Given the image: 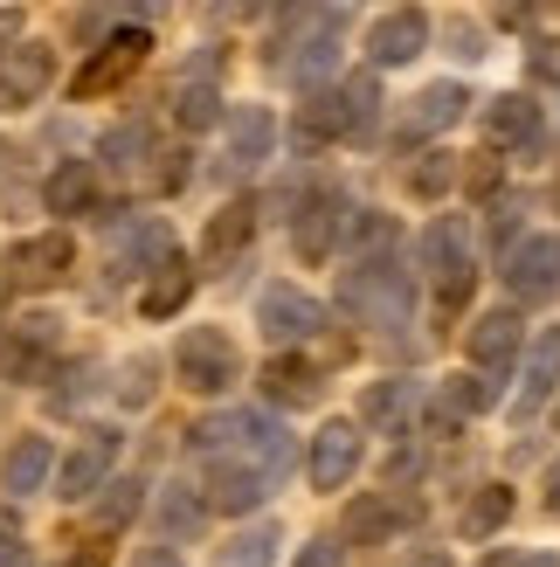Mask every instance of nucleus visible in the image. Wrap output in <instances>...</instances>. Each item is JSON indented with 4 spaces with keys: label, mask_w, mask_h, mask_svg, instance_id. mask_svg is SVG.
Listing matches in <instances>:
<instances>
[{
    "label": "nucleus",
    "mask_w": 560,
    "mask_h": 567,
    "mask_svg": "<svg viewBox=\"0 0 560 567\" xmlns=\"http://www.w3.org/2000/svg\"><path fill=\"white\" fill-rule=\"evenodd\" d=\"M340 305L353 311L360 326H374V332H402L408 311H415V277L402 264H387V257L381 264H360L340 284Z\"/></svg>",
    "instance_id": "1"
},
{
    "label": "nucleus",
    "mask_w": 560,
    "mask_h": 567,
    "mask_svg": "<svg viewBox=\"0 0 560 567\" xmlns=\"http://www.w3.org/2000/svg\"><path fill=\"white\" fill-rule=\"evenodd\" d=\"M174 374L187 394H229L242 381V353L221 326H187L180 347H174Z\"/></svg>",
    "instance_id": "2"
},
{
    "label": "nucleus",
    "mask_w": 560,
    "mask_h": 567,
    "mask_svg": "<svg viewBox=\"0 0 560 567\" xmlns=\"http://www.w3.org/2000/svg\"><path fill=\"white\" fill-rule=\"evenodd\" d=\"M423 270L436 284V305L457 311L470 298V277H478V264H470V221L464 215H436L423 229Z\"/></svg>",
    "instance_id": "3"
},
{
    "label": "nucleus",
    "mask_w": 560,
    "mask_h": 567,
    "mask_svg": "<svg viewBox=\"0 0 560 567\" xmlns=\"http://www.w3.org/2000/svg\"><path fill=\"white\" fill-rule=\"evenodd\" d=\"M146 55H153V35H146V28H118V35L97 42V49H91V63L70 76V97H76V104H91V97L125 91V76L146 63Z\"/></svg>",
    "instance_id": "4"
},
{
    "label": "nucleus",
    "mask_w": 560,
    "mask_h": 567,
    "mask_svg": "<svg viewBox=\"0 0 560 567\" xmlns=\"http://www.w3.org/2000/svg\"><path fill=\"white\" fill-rule=\"evenodd\" d=\"M325 326V305L312 291H298V284H263L257 291V332L277 339V347H298V339H312Z\"/></svg>",
    "instance_id": "5"
},
{
    "label": "nucleus",
    "mask_w": 560,
    "mask_h": 567,
    "mask_svg": "<svg viewBox=\"0 0 560 567\" xmlns=\"http://www.w3.org/2000/svg\"><path fill=\"white\" fill-rule=\"evenodd\" d=\"M111 464H118V430H91L63 464H55V498H70V505L97 498L111 485Z\"/></svg>",
    "instance_id": "6"
},
{
    "label": "nucleus",
    "mask_w": 560,
    "mask_h": 567,
    "mask_svg": "<svg viewBox=\"0 0 560 567\" xmlns=\"http://www.w3.org/2000/svg\"><path fill=\"white\" fill-rule=\"evenodd\" d=\"M506 291L519 305H547L560 291V236H526L506 257Z\"/></svg>",
    "instance_id": "7"
},
{
    "label": "nucleus",
    "mask_w": 560,
    "mask_h": 567,
    "mask_svg": "<svg viewBox=\"0 0 560 567\" xmlns=\"http://www.w3.org/2000/svg\"><path fill=\"white\" fill-rule=\"evenodd\" d=\"M55 83V55L42 42H8L0 49V111H28Z\"/></svg>",
    "instance_id": "8"
},
{
    "label": "nucleus",
    "mask_w": 560,
    "mask_h": 567,
    "mask_svg": "<svg viewBox=\"0 0 560 567\" xmlns=\"http://www.w3.org/2000/svg\"><path fill=\"white\" fill-rule=\"evenodd\" d=\"M429 49V14L423 8H387L374 28H367V63L374 70H402Z\"/></svg>",
    "instance_id": "9"
},
{
    "label": "nucleus",
    "mask_w": 560,
    "mask_h": 567,
    "mask_svg": "<svg viewBox=\"0 0 560 567\" xmlns=\"http://www.w3.org/2000/svg\"><path fill=\"white\" fill-rule=\"evenodd\" d=\"M70 264H76V243L63 229H42V236L8 249V284H28V291H35V284H63Z\"/></svg>",
    "instance_id": "10"
},
{
    "label": "nucleus",
    "mask_w": 560,
    "mask_h": 567,
    "mask_svg": "<svg viewBox=\"0 0 560 567\" xmlns=\"http://www.w3.org/2000/svg\"><path fill=\"white\" fill-rule=\"evenodd\" d=\"M353 471H360V430L353 422H325V430L312 436V457H304L312 492H340Z\"/></svg>",
    "instance_id": "11"
},
{
    "label": "nucleus",
    "mask_w": 560,
    "mask_h": 567,
    "mask_svg": "<svg viewBox=\"0 0 560 567\" xmlns=\"http://www.w3.org/2000/svg\"><path fill=\"white\" fill-rule=\"evenodd\" d=\"M277 477H263L257 464H242V457H221L208 471V513H257V505L270 498Z\"/></svg>",
    "instance_id": "12"
},
{
    "label": "nucleus",
    "mask_w": 560,
    "mask_h": 567,
    "mask_svg": "<svg viewBox=\"0 0 560 567\" xmlns=\"http://www.w3.org/2000/svg\"><path fill=\"white\" fill-rule=\"evenodd\" d=\"M408 519H415V498H402V492H367V498H353V513H346V540L381 547V540H395Z\"/></svg>",
    "instance_id": "13"
},
{
    "label": "nucleus",
    "mask_w": 560,
    "mask_h": 567,
    "mask_svg": "<svg viewBox=\"0 0 560 567\" xmlns=\"http://www.w3.org/2000/svg\"><path fill=\"white\" fill-rule=\"evenodd\" d=\"M519 339H526V326H519V311H478V326H470V367H485V374H506L512 367V353H519Z\"/></svg>",
    "instance_id": "14"
},
{
    "label": "nucleus",
    "mask_w": 560,
    "mask_h": 567,
    "mask_svg": "<svg viewBox=\"0 0 560 567\" xmlns=\"http://www.w3.org/2000/svg\"><path fill=\"white\" fill-rule=\"evenodd\" d=\"M277 146V118L263 104H236L229 111V174H249V166H263Z\"/></svg>",
    "instance_id": "15"
},
{
    "label": "nucleus",
    "mask_w": 560,
    "mask_h": 567,
    "mask_svg": "<svg viewBox=\"0 0 560 567\" xmlns=\"http://www.w3.org/2000/svg\"><path fill=\"white\" fill-rule=\"evenodd\" d=\"M553 388H560V326H547V332L533 339V360H526V388H519L512 415H519V422H533V415L553 402Z\"/></svg>",
    "instance_id": "16"
},
{
    "label": "nucleus",
    "mask_w": 560,
    "mask_h": 567,
    "mask_svg": "<svg viewBox=\"0 0 560 567\" xmlns=\"http://www.w3.org/2000/svg\"><path fill=\"white\" fill-rule=\"evenodd\" d=\"M249 243H257V202H229V208H221L208 229H201V264L221 270V264H236Z\"/></svg>",
    "instance_id": "17"
},
{
    "label": "nucleus",
    "mask_w": 560,
    "mask_h": 567,
    "mask_svg": "<svg viewBox=\"0 0 560 567\" xmlns=\"http://www.w3.org/2000/svg\"><path fill=\"white\" fill-rule=\"evenodd\" d=\"M42 208L49 215H91L97 208V159H63L42 181Z\"/></svg>",
    "instance_id": "18"
},
{
    "label": "nucleus",
    "mask_w": 560,
    "mask_h": 567,
    "mask_svg": "<svg viewBox=\"0 0 560 567\" xmlns=\"http://www.w3.org/2000/svg\"><path fill=\"white\" fill-rule=\"evenodd\" d=\"M49 477H55V443H49V436H21V443L8 450V464H0V485H8L14 498L42 492Z\"/></svg>",
    "instance_id": "19"
},
{
    "label": "nucleus",
    "mask_w": 560,
    "mask_h": 567,
    "mask_svg": "<svg viewBox=\"0 0 560 567\" xmlns=\"http://www.w3.org/2000/svg\"><path fill=\"white\" fill-rule=\"evenodd\" d=\"M153 284H146V291H138V311H146V319H174V311L194 298V277H201V270H194L187 257H166L159 270H146Z\"/></svg>",
    "instance_id": "20"
},
{
    "label": "nucleus",
    "mask_w": 560,
    "mask_h": 567,
    "mask_svg": "<svg viewBox=\"0 0 560 567\" xmlns=\"http://www.w3.org/2000/svg\"><path fill=\"white\" fill-rule=\"evenodd\" d=\"M340 194H312V202L298 208V257L304 264H325L332 257V236H340Z\"/></svg>",
    "instance_id": "21"
},
{
    "label": "nucleus",
    "mask_w": 560,
    "mask_h": 567,
    "mask_svg": "<svg viewBox=\"0 0 560 567\" xmlns=\"http://www.w3.org/2000/svg\"><path fill=\"white\" fill-rule=\"evenodd\" d=\"M485 132L498 138V146H533V138H540V104L519 97V91L491 97V104H485Z\"/></svg>",
    "instance_id": "22"
},
{
    "label": "nucleus",
    "mask_w": 560,
    "mask_h": 567,
    "mask_svg": "<svg viewBox=\"0 0 560 567\" xmlns=\"http://www.w3.org/2000/svg\"><path fill=\"white\" fill-rule=\"evenodd\" d=\"M464 118V83H429L423 97H408V138H429V132H443V125H457Z\"/></svg>",
    "instance_id": "23"
},
{
    "label": "nucleus",
    "mask_w": 560,
    "mask_h": 567,
    "mask_svg": "<svg viewBox=\"0 0 560 567\" xmlns=\"http://www.w3.org/2000/svg\"><path fill=\"white\" fill-rule=\"evenodd\" d=\"M257 381H263L270 402H291V409H298V402H312V394H319V367L304 360V353H277Z\"/></svg>",
    "instance_id": "24"
},
{
    "label": "nucleus",
    "mask_w": 560,
    "mask_h": 567,
    "mask_svg": "<svg viewBox=\"0 0 560 567\" xmlns=\"http://www.w3.org/2000/svg\"><path fill=\"white\" fill-rule=\"evenodd\" d=\"M166 257H174V236H166V221H138V229H125V243H118V277H146V264L159 270Z\"/></svg>",
    "instance_id": "25"
},
{
    "label": "nucleus",
    "mask_w": 560,
    "mask_h": 567,
    "mask_svg": "<svg viewBox=\"0 0 560 567\" xmlns=\"http://www.w3.org/2000/svg\"><path fill=\"white\" fill-rule=\"evenodd\" d=\"M55 353V319L49 311H35V319H21L14 326V347H8V367L28 381V374H42V360Z\"/></svg>",
    "instance_id": "26"
},
{
    "label": "nucleus",
    "mask_w": 560,
    "mask_h": 567,
    "mask_svg": "<svg viewBox=\"0 0 560 567\" xmlns=\"http://www.w3.org/2000/svg\"><path fill=\"white\" fill-rule=\"evenodd\" d=\"M298 138L304 146H325V138H346V111H340V91H312L298 111Z\"/></svg>",
    "instance_id": "27"
},
{
    "label": "nucleus",
    "mask_w": 560,
    "mask_h": 567,
    "mask_svg": "<svg viewBox=\"0 0 560 567\" xmlns=\"http://www.w3.org/2000/svg\"><path fill=\"white\" fill-rule=\"evenodd\" d=\"M340 28H346V14H340V8H325V14H319V35L304 42V55L291 63V76H298V83H319V76L332 70V49H340Z\"/></svg>",
    "instance_id": "28"
},
{
    "label": "nucleus",
    "mask_w": 560,
    "mask_h": 567,
    "mask_svg": "<svg viewBox=\"0 0 560 567\" xmlns=\"http://www.w3.org/2000/svg\"><path fill=\"white\" fill-rule=\"evenodd\" d=\"M340 111H346V138H367V132H374V118H381V83H374L367 70H360V76H346Z\"/></svg>",
    "instance_id": "29"
},
{
    "label": "nucleus",
    "mask_w": 560,
    "mask_h": 567,
    "mask_svg": "<svg viewBox=\"0 0 560 567\" xmlns=\"http://www.w3.org/2000/svg\"><path fill=\"white\" fill-rule=\"evenodd\" d=\"M146 153H153V132L146 125H118V132H104V146H97V159L111 166V174H138Z\"/></svg>",
    "instance_id": "30"
},
{
    "label": "nucleus",
    "mask_w": 560,
    "mask_h": 567,
    "mask_svg": "<svg viewBox=\"0 0 560 567\" xmlns=\"http://www.w3.org/2000/svg\"><path fill=\"white\" fill-rule=\"evenodd\" d=\"M277 540H284V533H277V526L263 519V526L236 533V540H229V547L215 554V567H270V560H277Z\"/></svg>",
    "instance_id": "31"
},
{
    "label": "nucleus",
    "mask_w": 560,
    "mask_h": 567,
    "mask_svg": "<svg viewBox=\"0 0 560 567\" xmlns=\"http://www.w3.org/2000/svg\"><path fill=\"white\" fill-rule=\"evenodd\" d=\"M506 519H512V492H506V485H485L478 498L464 505V533H470V540H491Z\"/></svg>",
    "instance_id": "32"
},
{
    "label": "nucleus",
    "mask_w": 560,
    "mask_h": 567,
    "mask_svg": "<svg viewBox=\"0 0 560 567\" xmlns=\"http://www.w3.org/2000/svg\"><path fill=\"white\" fill-rule=\"evenodd\" d=\"M174 118L187 132H208L221 118V97H215V83H180V104H174Z\"/></svg>",
    "instance_id": "33"
},
{
    "label": "nucleus",
    "mask_w": 560,
    "mask_h": 567,
    "mask_svg": "<svg viewBox=\"0 0 560 567\" xmlns=\"http://www.w3.org/2000/svg\"><path fill=\"white\" fill-rule=\"evenodd\" d=\"M201 519H208L201 498L180 492V485H166V498H159V526H166V533H201Z\"/></svg>",
    "instance_id": "34"
},
{
    "label": "nucleus",
    "mask_w": 560,
    "mask_h": 567,
    "mask_svg": "<svg viewBox=\"0 0 560 567\" xmlns=\"http://www.w3.org/2000/svg\"><path fill=\"white\" fill-rule=\"evenodd\" d=\"M457 181V166H450V153H429L423 166H408V194H423V202H436L443 187Z\"/></svg>",
    "instance_id": "35"
},
{
    "label": "nucleus",
    "mask_w": 560,
    "mask_h": 567,
    "mask_svg": "<svg viewBox=\"0 0 560 567\" xmlns=\"http://www.w3.org/2000/svg\"><path fill=\"white\" fill-rule=\"evenodd\" d=\"M450 409H457V415H485V409H498V374H485V381H478V374L457 381V388H450Z\"/></svg>",
    "instance_id": "36"
},
{
    "label": "nucleus",
    "mask_w": 560,
    "mask_h": 567,
    "mask_svg": "<svg viewBox=\"0 0 560 567\" xmlns=\"http://www.w3.org/2000/svg\"><path fill=\"white\" fill-rule=\"evenodd\" d=\"M138 505H146V477H125V485H104V526H125Z\"/></svg>",
    "instance_id": "37"
},
{
    "label": "nucleus",
    "mask_w": 560,
    "mask_h": 567,
    "mask_svg": "<svg viewBox=\"0 0 560 567\" xmlns=\"http://www.w3.org/2000/svg\"><path fill=\"white\" fill-rule=\"evenodd\" d=\"M118 394H125L132 409H146V402H153V360H146V353H138V360L125 367V381H118Z\"/></svg>",
    "instance_id": "38"
},
{
    "label": "nucleus",
    "mask_w": 560,
    "mask_h": 567,
    "mask_svg": "<svg viewBox=\"0 0 560 567\" xmlns=\"http://www.w3.org/2000/svg\"><path fill=\"white\" fill-rule=\"evenodd\" d=\"M291 567H346V547L340 540H312V547H298Z\"/></svg>",
    "instance_id": "39"
},
{
    "label": "nucleus",
    "mask_w": 560,
    "mask_h": 567,
    "mask_svg": "<svg viewBox=\"0 0 560 567\" xmlns=\"http://www.w3.org/2000/svg\"><path fill=\"white\" fill-rule=\"evenodd\" d=\"M526 55H533V76L560 83V42H533V49H526Z\"/></svg>",
    "instance_id": "40"
},
{
    "label": "nucleus",
    "mask_w": 560,
    "mask_h": 567,
    "mask_svg": "<svg viewBox=\"0 0 560 567\" xmlns=\"http://www.w3.org/2000/svg\"><path fill=\"white\" fill-rule=\"evenodd\" d=\"M174 187H187V153H166L159 166V194H174Z\"/></svg>",
    "instance_id": "41"
},
{
    "label": "nucleus",
    "mask_w": 560,
    "mask_h": 567,
    "mask_svg": "<svg viewBox=\"0 0 560 567\" xmlns=\"http://www.w3.org/2000/svg\"><path fill=\"white\" fill-rule=\"evenodd\" d=\"M8 554H21V519L0 513V560H8Z\"/></svg>",
    "instance_id": "42"
},
{
    "label": "nucleus",
    "mask_w": 560,
    "mask_h": 567,
    "mask_svg": "<svg viewBox=\"0 0 560 567\" xmlns=\"http://www.w3.org/2000/svg\"><path fill=\"white\" fill-rule=\"evenodd\" d=\"M464 181H470V194H491V187H498V166H491V159H478Z\"/></svg>",
    "instance_id": "43"
},
{
    "label": "nucleus",
    "mask_w": 560,
    "mask_h": 567,
    "mask_svg": "<svg viewBox=\"0 0 560 567\" xmlns=\"http://www.w3.org/2000/svg\"><path fill=\"white\" fill-rule=\"evenodd\" d=\"M132 567H187V560H180V554H174V547H146V554H138V560H132Z\"/></svg>",
    "instance_id": "44"
},
{
    "label": "nucleus",
    "mask_w": 560,
    "mask_h": 567,
    "mask_svg": "<svg viewBox=\"0 0 560 567\" xmlns=\"http://www.w3.org/2000/svg\"><path fill=\"white\" fill-rule=\"evenodd\" d=\"M408 567H450V554H415Z\"/></svg>",
    "instance_id": "45"
},
{
    "label": "nucleus",
    "mask_w": 560,
    "mask_h": 567,
    "mask_svg": "<svg viewBox=\"0 0 560 567\" xmlns=\"http://www.w3.org/2000/svg\"><path fill=\"white\" fill-rule=\"evenodd\" d=\"M8 174H14V153L0 146V194H8Z\"/></svg>",
    "instance_id": "46"
},
{
    "label": "nucleus",
    "mask_w": 560,
    "mask_h": 567,
    "mask_svg": "<svg viewBox=\"0 0 560 567\" xmlns=\"http://www.w3.org/2000/svg\"><path fill=\"white\" fill-rule=\"evenodd\" d=\"M14 28H21V14H14V8H0V35H14Z\"/></svg>",
    "instance_id": "47"
},
{
    "label": "nucleus",
    "mask_w": 560,
    "mask_h": 567,
    "mask_svg": "<svg viewBox=\"0 0 560 567\" xmlns=\"http://www.w3.org/2000/svg\"><path fill=\"white\" fill-rule=\"evenodd\" d=\"M519 567H560V554H533V560H519Z\"/></svg>",
    "instance_id": "48"
},
{
    "label": "nucleus",
    "mask_w": 560,
    "mask_h": 567,
    "mask_svg": "<svg viewBox=\"0 0 560 567\" xmlns=\"http://www.w3.org/2000/svg\"><path fill=\"white\" fill-rule=\"evenodd\" d=\"M0 567H35V560H28V554H8V560H0Z\"/></svg>",
    "instance_id": "49"
},
{
    "label": "nucleus",
    "mask_w": 560,
    "mask_h": 567,
    "mask_svg": "<svg viewBox=\"0 0 560 567\" xmlns=\"http://www.w3.org/2000/svg\"><path fill=\"white\" fill-rule=\"evenodd\" d=\"M553 513H560V471H553Z\"/></svg>",
    "instance_id": "50"
}]
</instances>
